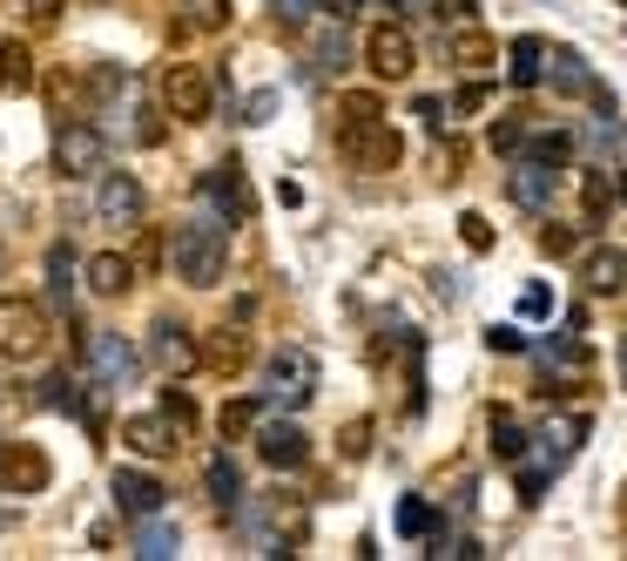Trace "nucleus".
Here are the masks:
<instances>
[{
	"mask_svg": "<svg viewBox=\"0 0 627 561\" xmlns=\"http://www.w3.org/2000/svg\"><path fill=\"white\" fill-rule=\"evenodd\" d=\"M175 271H183V284H196V291L223 284V271H230V223L216 210L190 217L183 230H175Z\"/></svg>",
	"mask_w": 627,
	"mask_h": 561,
	"instance_id": "nucleus-1",
	"label": "nucleus"
},
{
	"mask_svg": "<svg viewBox=\"0 0 627 561\" xmlns=\"http://www.w3.org/2000/svg\"><path fill=\"white\" fill-rule=\"evenodd\" d=\"M48 352V311L34 298H0V359L34 365Z\"/></svg>",
	"mask_w": 627,
	"mask_h": 561,
	"instance_id": "nucleus-2",
	"label": "nucleus"
},
{
	"mask_svg": "<svg viewBox=\"0 0 627 561\" xmlns=\"http://www.w3.org/2000/svg\"><path fill=\"white\" fill-rule=\"evenodd\" d=\"M337 149H344L351 170H398V156H405V142H398V129H392L385 116L344 122V129H337Z\"/></svg>",
	"mask_w": 627,
	"mask_h": 561,
	"instance_id": "nucleus-3",
	"label": "nucleus"
},
{
	"mask_svg": "<svg viewBox=\"0 0 627 561\" xmlns=\"http://www.w3.org/2000/svg\"><path fill=\"white\" fill-rule=\"evenodd\" d=\"M102 163H109V136L95 122H81V116H61V129H54V170L61 177H95Z\"/></svg>",
	"mask_w": 627,
	"mask_h": 561,
	"instance_id": "nucleus-4",
	"label": "nucleus"
},
{
	"mask_svg": "<svg viewBox=\"0 0 627 561\" xmlns=\"http://www.w3.org/2000/svg\"><path fill=\"white\" fill-rule=\"evenodd\" d=\"M311 385H317V359L311 352H277L271 365H263V407H304V399H311Z\"/></svg>",
	"mask_w": 627,
	"mask_h": 561,
	"instance_id": "nucleus-5",
	"label": "nucleus"
},
{
	"mask_svg": "<svg viewBox=\"0 0 627 561\" xmlns=\"http://www.w3.org/2000/svg\"><path fill=\"white\" fill-rule=\"evenodd\" d=\"M196 190L210 197V210H216L223 223H250V217H256V197H250V177H243L236 156H223V163H216Z\"/></svg>",
	"mask_w": 627,
	"mask_h": 561,
	"instance_id": "nucleus-6",
	"label": "nucleus"
},
{
	"mask_svg": "<svg viewBox=\"0 0 627 561\" xmlns=\"http://www.w3.org/2000/svg\"><path fill=\"white\" fill-rule=\"evenodd\" d=\"M365 61H372L378 82H405V74L418 68V48H412V34H405L398 21H378V28L365 34Z\"/></svg>",
	"mask_w": 627,
	"mask_h": 561,
	"instance_id": "nucleus-7",
	"label": "nucleus"
},
{
	"mask_svg": "<svg viewBox=\"0 0 627 561\" xmlns=\"http://www.w3.org/2000/svg\"><path fill=\"white\" fill-rule=\"evenodd\" d=\"M48 473L54 467L34 440H0V494H41Z\"/></svg>",
	"mask_w": 627,
	"mask_h": 561,
	"instance_id": "nucleus-8",
	"label": "nucleus"
},
{
	"mask_svg": "<svg viewBox=\"0 0 627 561\" xmlns=\"http://www.w3.org/2000/svg\"><path fill=\"white\" fill-rule=\"evenodd\" d=\"M142 210H149V197H142V183L129 177V170H95V217L102 223H142Z\"/></svg>",
	"mask_w": 627,
	"mask_h": 561,
	"instance_id": "nucleus-9",
	"label": "nucleus"
},
{
	"mask_svg": "<svg viewBox=\"0 0 627 561\" xmlns=\"http://www.w3.org/2000/svg\"><path fill=\"white\" fill-rule=\"evenodd\" d=\"M162 102H169V116H183V122H210V74L196 61H175L162 74Z\"/></svg>",
	"mask_w": 627,
	"mask_h": 561,
	"instance_id": "nucleus-10",
	"label": "nucleus"
},
{
	"mask_svg": "<svg viewBox=\"0 0 627 561\" xmlns=\"http://www.w3.org/2000/svg\"><path fill=\"white\" fill-rule=\"evenodd\" d=\"M256 453H263V467L297 473V467L311 460V440H304V427H291V420H271V427H256Z\"/></svg>",
	"mask_w": 627,
	"mask_h": 561,
	"instance_id": "nucleus-11",
	"label": "nucleus"
},
{
	"mask_svg": "<svg viewBox=\"0 0 627 561\" xmlns=\"http://www.w3.org/2000/svg\"><path fill=\"white\" fill-rule=\"evenodd\" d=\"M115 508L135 514V521H149V514L169 508V488H162L155 473H142V467H122V473H115Z\"/></svg>",
	"mask_w": 627,
	"mask_h": 561,
	"instance_id": "nucleus-12",
	"label": "nucleus"
},
{
	"mask_svg": "<svg viewBox=\"0 0 627 561\" xmlns=\"http://www.w3.org/2000/svg\"><path fill=\"white\" fill-rule=\"evenodd\" d=\"M149 359H155L162 372H196V339H190V325L155 318V325H149Z\"/></svg>",
	"mask_w": 627,
	"mask_h": 561,
	"instance_id": "nucleus-13",
	"label": "nucleus"
},
{
	"mask_svg": "<svg viewBox=\"0 0 627 561\" xmlns=\"http://www.w3.org/2000/svg\"><path fill=\"white\" fill-rule=\"evenodd\" d=\"M554 190H560V170L533 163V156H519L513 177H506V197H513L519 210H547V203H554Z\"/></svg>",
	"mask_w": 627,
	"mask_h": 561,
	"instance_id": "nucleus-14",
	"label": "nucleus"
},
{
	"mask_svg": "<svg viewBox=\"0 0 627 561\" xmlns=\"http://www.w3.org/2000/svg\"><path fill=\"white\" fill-rule=\"evenodd\" d=\"M196 365H210V372H243L250 365V332L243 325H216L210 339H196Z\"/></svg>",
	"mask_w": 627,
	"mask_h": 561,
	"instance_id": "nucleus-15",
	"label": "nucleus"
},
{
	"mask_svg": "<svg viewBox=\"0 0 627 561\" xmlns=\"http://www.w3.org/2000/svg\"><path fill=\"white\" fill-rule=\"evenodd\" d=\"M540 82H554L560 96H574V102H587L594 89H600V74L587 68V54H574V48H547V74Z\"/></svg>",
	"mask_w": 627,
	"mask_h": 561,
	"instance_id": "nucleus-16",
	"label": "nucleus"
},
{
	"mask_svg": "<svg viewBox=\"0 0 627 561\" xmlns=\"http://www.w3.org/2000/svg\"><path fill=\"white\" fill-rule=\"evenodd\" d=\"M81 271H88V291H95V298H129L135 291V258H122V251L88 258Z\"/></svg>",
	"mask_w": 627,
	"mask_h": 561,
	"instance_id": "nucleus-17",
	"label": "nucleus"
},
{
	"mask_svg": "<svg viewBox=\"0 0 627 561\" xmlns=\"http://www.w3.org/2000/svg\"><path fill=\"white\" fill-rule=\"evenodd\" d=\"M88 365H95V379H102V385H129V379H135V352H129L115 332L88 339Z\"/></svg>",
	"mask_w": 627,
	"mask_h": 561,
	"instance_id": "nucleus-18",
	"label": "nucleus"
},
{
	"mask_svg": "<svg viewBox=\"0 0 627 561\" xmlns=\"http://www.w3.org/2000/svg\"><path fill=\"white\" fill-rule=\"evenodd\" d=\"M122 440H129L135 453H175V440H183V433H175L169 413H135V420L122 427Z\"/></svg>",
	"mask_w": 627,
	"mask_h": 561,
	"instance_id": "nucleus-19",
	"label": "nucleus"
},
{
	"mask_svg": "<svg viewBox=\"0 0 627 561\" xmlns=\"http://www.w3.org/2000/svg\"><path fill=\"white\" fill-rule=\"evenodd\" d=\"M540 74H547V41H540V34H519V41L506 48V82H513V89H533Z\"/></svg>",
	"mask_w": 627,
	"mask_h": 561,
	"instance_id": "nucleus-20",
	"label": "nucleus"
},
{
	"mask_svg": "<svg viewBox=\"0 0 627 561\" xmlns=\"http://www.w3.org/2000/svg\"><path fill=\"white\" fill-rule=\"evenodd\" d=\"M445 54H453V61H459L466 74H486V68L499 61V41H493L486 28H459L453 41H445Z\"/></svg>",
	"mask_w": 627,
	"mask_h": 561,
	"instance_id": "nucleus-21",
	"label": "nucleus"
},
{
	"mask_svg": "<svg viewBox=\"0 0 627 561\" xmlns=\"http://www.w3.org/2000/svg\"><path fill=\"white\" fill-rule=\"evenodd\" d=\"M580 278H587V291H600V298H614V291L627 284V251H614V244H600V251H587V264H580Z\"/></svg>",
	"mask_w": 627,
	"mask_h": 561,
	"instance_id": "nucleus-22",
	"label": "nucleus"
},
{
	"mask_svg": "<svg viewBox=\"0 0 627 561\" xmlns=\"http://www.w3.org/2000/svg\"><path fill=\"white\" fill-rule=\"evenodd\" d=\"M256 427H263V392L223 399V413H216V433H223V440H250Z\"/></svg>",
	"mask_w": 627,
	"mask_h": 561,
	"instance_id": "nucleus-23",
	"label": "nucleus"
},
{
	"mask_svg": "<svg viewBox=\"0 0 627 561\" xmlns=\"http://www.w3.org/2000/svg\"><path fill=\"white\" fill-rule=\"evenodd\" d=\"M203 488H210V501H216L223 514H236V501H243V473H236V460H230V453H210Z\"/></svg>",
	"mask_w": 627,
	"mask_h": 561,
	"instance_id": "nucleus-24",
	"label": "nucleus"
},
{
	"mask_svg": "<svg viewBox=\"0 0 627 561\" xmlns=\"http://www.w3.org/2000/svg\"><path fill=\"white\" fill-rule=\"evenodd\" d=\"M34 89V54L28 41H0V96H28Z\"/></svg>",
	"mask_w": 627,
	"mask_h": 561,
	"instance_id": "nucleus-25",
	"label": "nucleus"
},
{
	"mask_svg": "<svg viewBox=\"0 0 627 561\" xmlns=\"http://www.w3.org/2000/svg\"><path fill=\"white\" fill-rule=\"evenodd\" d=\"M519 156H533V163H547V170H567L574 163V136L567 129H533L519 142Z\"/></svg>",
	"mask_w": 627,
	"mask_h": 561,
	"instance_id": "nucleus-26",
	"label": "nucleus"
},
{
	"mask_svg": "<svg viewBox=\"0 0 627 561\" xmlns=\"http://www.w3.org/2000/svg\"><path fill=\"white\" fill-rule=\"evenodd\" d=\"M81 89H88V68H54V74H48L54 116H81Z\"/></svg>",
	"mask_w": 627,
	"mask_h": 561,
	"instance_id": "nucleus-27",
	"label": "nucleus"
},
{
	"mask_svg": "<svg viewBox=\"0 0 627 561\" xmlns=\"http://www.w3.org/2000/svg\"><path fill=\"white\" fill-rule=\"evenodd\" d=\"M580 210H587V230L607 223V210H614V183H607V170H587V177H580Z\"/></svg>",
	"mask_w": 627,
	"mask_h": 561,
	"instance_id": "nucleus-28",
	"label": "nucleus"
},
{
	"mask_svg": "<svg viewBox=\"0 0 627 561\" xmlns=\"http://www.w3.org/2000/svg\"><path fill=\"white\" fill-rule=\"evenodd\" d=\"M68 298H74V251L54 244V251H48V304L68 311Z\"/></svg>",
	"mask_w": 627,
	"mask_h": 561,
	"instance_id": "nucleus-29",
	"label": "nucleus"
},
{
	"mask_svg": "<svg viewBox=\"0 0 627 561\" xmlns=\"http://www.w3.org/2000/svg\"><path fill=\"white\" fill-rule=\"evenodd\" d=\"M398 534H405V541L438 534V508H432V501H418V494H405V501H398Z\"/></svg>",
	"mask_w": 627,
	"mask_h": 561,
	"instance_id": "nucleus-30",
	"label": "nucleus"
},
{
	"mask_svg": "<svg viewBox=\"0 0 627 561\" xmlns=\"http://www.w3.org/2000/svg\"><path fill=\"white\" fill-rule=\"evenodd\" d=\"M540 359H547V365H587V339H580V318H574L567 332H554V339L540 345Z\"/></svg>",
	"mask_w": 627,
	"mask_h": 561,
	"instance_id": "nucleus-31",
	"label": "nucleus"
},
{
	"mask_svg": "<svg viewBox=\"0 0 627 561\" xmlns=\"http://www.w3.org/2000/svg\"><path fill=\"white\" fill-rule=\"evenodd\" d=\"M34 399H41V407H54V413H81V385H74L68 372H48Z\"/></svg>",
	"mask_w": 627,
	"mask_h": 561,
	"instance_id": "nucleus-32",
	"label": "nucleus"
},
{
	"mask_svg": "<svg viewBox=\"0 0 627 561\" xmlns=\"http://www.w3.org/2000/svg\"><path fill=\"white\" fill-rule=\"evenodd\" d=\"M493 453H499V460H519V453H526V427H519L513 413H493Z\"/></svg>",
	"mask_w": 627,
	"mask_h": 561,
	"instance_id": "nucleus-33",
	"label": "nucleus"
},
{
	"mask_svg": "<svg viewBox=\"0 0 627 561\" xmlns=\"http://www.w3.org/2000/svg\"><path fill=\"white\" fill-rule=\"evenodd\" d=\"M135 554H149V561H169V554H175V528H169V521H149V528L135 534Z\"/></svg>",
	"mask_w": 627,
	"mask_h": 561,
	"instance_id": "nucleus-34",
	"label": "nucleus"
},
{
	"mask_svg": "<svg viewBox=\"0 0 627 561\" xmlns=\"http://www.w3.org/2000/svg\"><path fill=\"white\" fill-rule=\"evenodd\" d=\"M162 413L175 420V433H190V427H196V399H190L183 385H169V392H162Z\"/></svg>",
	"mask_w": 627,
	"mask_h": 561,
	"instance_id": "nucleus-35",
	"label": "nucleus"
},
{
	"mask_svg": "<svg viewBox=\"0 0 627 561\" xmlns=\"http://www.w3.org/2000/svg\"><path fill=\"white\" fill-rule=\"evenodd\" d=\"M486 142H493V149H499V156H519V142H526V116H499V122H493V136H486Z\"/></svg>",
	"mask_w": 627,
	"mask_h": 561,
	"instance_id": "nucleus-36",
	"label": "nucleus"
},
{
	"mask_svg": "<svg viewBox=\"0 0 627 561\" xmlns=\"http://www.w3.org/2000/svg\"><path fill=\"white\" fill-rule=\"evenodd\" d=\"M196 28H230V0H183Z\"/></svg>",
	"mask_w": 627,
	"mask_h": 561,
	"instance_id": "nucleus-37",
	"label": "nucleus"
},
{
	"mask_svg": "<svg viewBox=\"0 0 627 561\" xmlns=\"http://www.w3.org/2000/svg\"><path fill=\"white\" fill-rule=\"evenodd\" d=\"M459 237H466V251H493V223H486L479 210H466V217H459Z\"/></svg>",
	"mask_w": 627,
	"mask_h": 561,
	"instance_id": "nucleus-38",
	"label": "nucleus"
},
{
	"mask_svg": "<svg viewBox=\"0 0 627 561\" xmlns=\"http://www.w3.org/2000/svg\"><path fill=\"white\" fill-rule=\"evenodd\" d=\"M574 244H580V237H574L567 223H547V230H540V251H547V258H574Z\"/></svg>",
	"mask_w": 627,
	"mask_h": 561,
	"instance_id": "nucleus-39",
	"label": "nucleus"
},
{
	"mask_svg": "<svg viewBox=\"0 0 627 561\" xmlns=\"http://www.w3.org/2000/svg\"><path fill=\"white\" fill-rule=\"evenodd\" d=\"M317 54H324V61H317V68H324V74H337V68H344V54H351V48H344V34H337V28H324V48H317Z\"/></svg>",
	"mask_w": 627,
	"mask_h": 561,
	"instance_id": "nucleus-40",
	"label": "nucleus"
},
{
	"mask_svg": "<svg viewBox=\"0 0 627 561\" xmlns=\"http://www.w3.org/2000/svg\"><path fill=\"white\" fill-rule=\"evenodd\" d=\"M519 311H526V318H547V311H554V291H547V284H526V291H519Z\"/></svg>",
	"mask_w": 627,
	"mask_h": 561,
	"instance_id": "nucleus-41",
	"label": "nucleus"
},
{
	"mask_svg": "<svg viewBox=\"0 0 627 561\" xmlns=\"http://www.w3.org/2000/svg\"><path fill=\"white\" fill-rule=\"evenodd\" d=\"M365 447H372V420H351V427H344V460H357Z\"/></svg>",
	"mask_w": 627,
	"mask_h": 561,
	"instance_id": "nucleus-42",
	"label": "nucleus"
},
{
	"mask_svg": "<svg viewBox=\"0 0 627 561\" xmlns=\"http://www.w3.org/2000/svg\"><path fill=\"white\" fill-rule=\"evenodd\" d=\"M337 109H344V122H365V116H385V109H378V96H344Z\"/></svg>",
	"mask_w": 627,
	"mask_h": 561,
	"instance_id": "nucleus-43",
	"label": "nucleus"
},
{
	"mask_svg": "<svg viewBox=\"0 0 627 561\" xmlns=\"http://www.w3.org/2000/svg\"><path fill=\"white\" fill-rule=\"evenodd\" d=\"M453 109H459V116H479V109H486V82H466V89L453 96Z\"/></svg>",
	"mask_w": 627,
	"mask_h": 561,
	"instance_id": "nucleus-44",
	"label": "nucleus"
},
{
	"mask_svg": "<svg viewBox=\"0 0 627 561\" xmlns=\"http://www.w3.org/2000/svg\"><path fill=\"white\" fill-rule=\"evenodd\" d=\"M271 116H277V96H271V89L243 102V122H271Z\"/></svg>",
	"mask_w": 627,
	"mask_h": 561,
	"instance_id": "nucleus-45",
	"label": "nucleus"
},
{
	"mask_svg": "<svg viewBox=\"0 0 627 561\" xmlns=\"http://www.w3.org/2000/svg\"><path fill=\"white\" fill-rule=\"evenodd\" d=\"M486 345H493V352H526V339H519L513 325H493V332H486Z\"/></svg>",
	"mask_w": 627,
	"mask_h": 561,
	"instance_id": "nucleus-46",
	"label": "nucleus"
},
{
	"mask_svg": "<svg viewBox=\"0 0 627 561\" xmlns=\"http://www.w3.org/2000/svg\"><path fill=\"white\" fill-rule=\"evenodd\" d=\"M425 129H445V102H432V96H418V109H412Z\"/></svg>",
	"mask_w": 627,
	"mask_h": 561,
	"instance_id": "nucleus-47",
	"label": "nucleus"
},
{
	"mask_svg": "<svg viewBox=\"0 0 627 561\" xmlns=\"http://www.w3.org/2000/svg\"><path fill=\"white\" fill-rule=\"evenodd\" d=\"M304 14H311V0H277V21H284V28H297Z\"/></svg>",
	"mask_w": 627,
	"mask_h": 561,
	"instance_id": "nucleus-48",
	"label": "nucleus"
},
{
	"mask_svg": "<svg viewBox=\"0 0 627 561\" xmlns=\"http://www.w3.org/2000/svg\"><path fill=\"white\" fill-rule=\"evenodd\" d=\"M28 14H34V21H54V14H61V0H28Z\"/></svg>",
	"mask_w": 627,
	"mask_h": 561,
	"instance_id": "nucleus-49",
	"label": "nucleus"
},
{
	"mask_svg": "<svg viewBox=\"0 0 627 561\" xmlns=\"http://www.w3.org/2000/svg\"><path fill=\"white\" fill-rule=\"evenodd\" d=\"M620 379H627V345H620Z\"/></svg>",
	"mask_w": 627,
	"mask_h": 561,
	"instance_id": "nucleus-50",
	"label": "nucleus"
},
{
	"mask_svg": "<svg viewBox=\"0 0 627 561\" xmlns=\"http://www.w3.org/2000/svg\"><path fill=\"white\" fill-rule=\"evenodd\" d=\"M392 8H418V0H392Z\"/></svg>",
	"mask_w": 627,
	"mask_h": 561,
	"instance_id": "nucleus-51",
	"label": "nucleus"
},
{
	"mask_svg": "<svg viewBox=\"0 0 627 561\" xmlns=\"http://www.w3.org/2000/svg\"><path fill=\"white\" fill-rule=\"evenodd\" d=\"M620 8H627V0H620Z\"/></svg>",
	"mask_w": 627,
	"mask_h": 561,
	"instance_id": "nucleus-52",
	"label": "nucleus"
}]
</instances>
